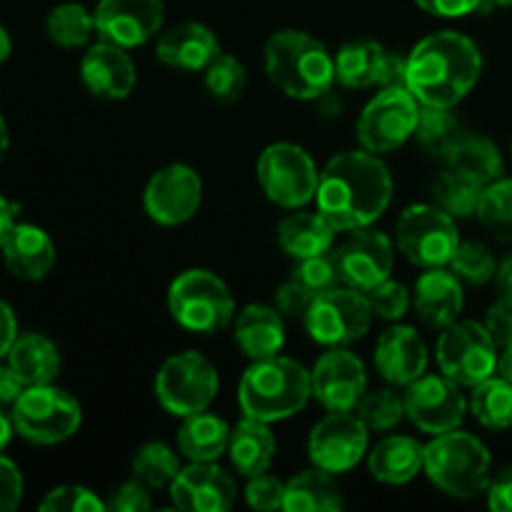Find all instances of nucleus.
Listing matches in <instances>:
<instances>
[{"instance_id":"72a5a7b5","label":"nucleus","mask_w":512,"mask_h":512,"mask_svg":"<svg viewBox=\"0 0 512 512\" xmlns=\"http://www.w3.org/2000/svg\"><path fill=\"white\" fill-rule=\"evenodd\" d=\"M343 508V493L330 473L315 468L295 475L285 483L283 510L288 512H333Z\"/></svg>"},{"instance_id":"ddd939ff","label":"nucleus","mask_w":512,"mask_h":512,"mask_svg":"<svg viewBox=\"0 0 512 512\" xmlns=\"http://www.w3.org/2000/svg\"><path fill=\"white\" fill-rule=\"evenodd\" d=\"M420 100L405 85L383 88L375 95L358 120V140L365 150L380 155L398 150L415 135Z\"/></svg>"},{"instance_id":"ea45409f","label":"nucleus","mask_w":512,"mask_h":512,"mask_svg":"<svg viewBox=\"0 0 512 512\" xmlns=\"http://www.w3.org/2000/svg\"><path fill=\"white\" fill-rule=\"evenodd\" d=\"M180 473L178 455L165 443H148L135 453L133 458V478L148 485L150 490L170 488L175 475Z\"/></svg>"},{"instance_id":"2f4dec72","label":"nucleus","mask_w":512,"mask_h":512,"mask_svg":"<svg viewBox=\"0 0 512 512\" xmlns=\"http://www.w3.org/2000/svg\"><path fill=\"white\" fill-rule=\"evenodd\" d=\"M8 363L25 385H48L60 373V353L53 340L40 333H25L15 338Z\"/></svg>"},{"instance_id":"37998d69","label":"nucleus","mask_w":512,"mask_h":512,"mask_svg":"<svg viewBox=\"0 0 512 512\" xmlns=\"http://www.w3.org/2000/svg\"><path fill=\"white\" fill-rule=\"evenodd\" d=\"M450 270L465 283L485 285L495 278L498 265H495V255L488 245L468 240V243L458 245L453 260H450Z\"/></svg>"},{"instance_id":"c756f323","label":"nucleus","mask_w":512,"mask_h":512,"mask_svg":"<svg viewBox=\"0 0 512 512\" xmlns=\"http://www.w3.org/2000/svg\"><path fill=\"white\" fill-rule=\"evenodd\" d=\"M338 230L323 213H295L278 225V243L290 258L305 260L333 248Z\"/></svg>"},{"instance_id":"4c0bfd02","label":"nucleus","mask_w":512,"mask_h":512,"mask_svg":"<svg viewBox=\"0 0 512 512\" xmlns=\"http://www.w3.org/2000/svg\"><path fill=\"white\" fill-rule=\"evenodd\" d=\"M48 38L60 48H83L95 30V15L80 3H63L48 15Z\"/></svg>"},{"instance_id":"a19ab883","label":"nucleus","mask_w":512,"mask_h":512,"mask_svg":"<svg viewBox=\"0 0 512 512\" xmlns=\"http://www.w3.org/2000/svg\"><path fill=\"white\" fill-rule=\"evenodd\" d=\"M248 75H245L243 63L228 53H218L213 63L205 68V90L210 98L218 103H235L245 93Z\"/></svg>"},{"instance_id":"aec40b11","label":"nucleus","mask_w":512,"mask_h":512,"mask_svg":"<svg viewBox=\"0 0 512 512\" xmlns=\"http://www.w3.org/2000/svg\"><path fill=\"white\" fill-rule=\"evenodd\" d=\"M235 480L215 463H193L170 483V500L178 510L223 512L235 503Z\"/></svg>"},{"instance_id":"cd10ccee","label":"nucleus","mask_w":512,"mask_h":512,"mask_svg":"<svg viewBox=\"0 0 512 512\" xmlns=\"http://www.w3.org/2000/svg\"><path fill=\"white\" fill-rule=\"evenodd\" d=\"M370 473L385 485H405L423 470L425 445L408 435H390L370 450Z\"/></svg>"},{"instance_id":"0e129e2a","label":"nucleus","mask_w":512,"mask_h":512,"mask_svg":"<svg viewBox=\"0 0 512 512\" xmlns=\"http://www.w3.org/2000/svg\"><path fill=\"white\" fill-rule=\"evenodd\" d=\"M10 55V35L5 33V28L0 25V63Z\"/></svg>"},{"instance_id":"e2e57ef3","label":"nucleus","mask_w":512,"mask_h":512,"mask_svg":"<svg viewBox=\"0 0 512 512\" xmlns=\"http://www.w3.org/2000/svg\"><path fill=\"white\" fill-rule=\"evenodd\" d=\"M8 145H10V138H8V125H5V120L0 118V163H3L5 153H8Z\"/></svg>"},{"instance_id":"b1692460","label":"nucleus","mask_w":512,"mask_h":512,"mask_svg":"<svg viewBox=\"0 0 512 512\" xmlns=\"http://www.w3.org/2000/svg\"><path fill=\"white\" fill-rule=\"evenodd\" d=\"M218 53V38L203 23L173 25L160 35L158 45H155V55L160 63H165L168 68L188 70V73L205 70Z\"/></svg>"},{"instance_id":"c9c22d12","label":"nucleus","mask_w":512,"mask_h":512,"mask_svg":"<svg viewBox=\"0 0 512 512\" xmlns=\"http://www.w3.org/2000/svg\"><path fill=\"white\" fill-rule=\"evenodd\" d=\"M470 410L480 425L488 430L512 428V383L505 378H493L478 383L470 395Z\"/></svg>"},{"instance_id":"9b49d317","label":"nucleus","mask_w":512,"mask_h":512,"mask_svg":"<svg viewBox=\"0 0 512 512\" xmlns=\"http://www.w3.org/2000/svg\"><path fill=\"white\" fill-rule=\"evenodd\" d=\"M305 330L310 338L328 348H343L363 338L373 323L368 293L355 288H335L330 293L318 295L308 313L303 315Z\"/></svg>"},{"instance_id":"09e8293b","label":"nucleus","mask_w":512,"mask_h":512,"mask_svg":"<svg viewBox=\"0 0 512 512\" xmlns=\"http://www.w3.org/2000/svg\"><path fill=\"white\" fill-rule=\"evenodd\" d=\"M105 508L113 512H143L150 510V488L140 480H130L115 488L110 498L105 500Z\"/></svg>"},{"instance_id":"dca6fc26","label":"nucleus","mask_w":512,"mask_h":512,"mask_svg":"<svg viewBox=\"0 0 512 512\" xmlns=\"http://www.w3.org/2000/svg\"><path fill=\"white\" fill-rule=\"evenodd\" d=\"M203 200V180L183 163L160 168L145 188V213L160 225H180L193 218Z\"/></svg>"},{"instance_id":"1a4fd4ad","label":"nucleus","mask_w":512,"mask_h":512,"mask_svg":"<svg viewBox=\"0 0 512 512\" xmlns=\"http://www.w3.org/2000/svg\"><path fill=\"white\" fill-rule=\"evenodd\" d=\"M395 233H398L400 253L425 270L450 265L460 245L455 218L438 205L418 203L405 208L395 225Z\"/></svg>"},{"instance_id":"052dcab7","label":"nucleus","mask_w":512,"mask_h":512,"mask_svg":"<svg viewBox=\"0 0 512 512\" xmlns=\"http://www.w3.org/2000/svg\"><path fill=\"white\" fill-rule=\"evenodd\" d=\"M15 433V425H13V415H5L3 405H0V453H3L5 448H8L10 438H13Z\"/></svg>"},{"instance_id":"79ce46f5","label":"nucleus","mask_w":512,"mask_h":512,"mask_svg":"<svg viewBox=\"0 0 512 512\" xmlns=\"http://www.w3.org/2000/svg\"><path fill=\"white\" fill-rule=\"evenodd\" d=\"M358 418L368 425V430H393L405 415V400L400 398L395 390H370L360 398L358 403Z\"/></svg>"},{"instance_id":"f03ea898","label":"nucleus","mask_w":512,"mask_h":512,"mask_svg":"<svg viewBox=\"0 0 512 512\" xmlns=\"http://www.w3.org/2000/svg\"><path fill=\"white\" fill-rule=\"evenodd\" d=\"M483 70L480 48L463 33L440 30L420 40L408 55V85L420 105L453 108L478 83Z\"/></svg>"},{"instance_id":"680f3d73","label":"nucleus","mask_w":512,"mask_h":512,"mask_svg":"<svg viewBox=\"0 0 512 512\" xmlns=\"http://www.w3.org/2000/svg\"><path fill=\"white\" fill-rule=\"evenodd\" d=\"M498 375L512 383V348H503V355L498 358Z\"/></svg>"},{"instance_id":"2eb2a0df","label":"nucleus","mask_w":512,"mask_h":512,"mask_svg":"<svg viewBox=\"0 0 512 512\" xmlns=\"http://www.w3.org/2000/svg\"><path fill=\"white\" fill-rule=\"evenodd\" d=\"M405 415L418 430L440 435L455 430L465 418V403L460 385L448 375H420L405 388Z\"/></svg>"},{"instance_id":"20e7f679","label":"nucleus","mask_w":512,"mask_h":512,"mask_svg":"<svg viewBox=\"0 0 512 512\" xmlns=\"http://www.w3.org/2000/svg\"><path fill=\"white\" fill-rule=\"evenodd\" d=\"M310 395H313L310 370H305L298 360L280 358V355L253 360V365L243 373L238 390L243 413L263 423L293 418L308 405Z\"/></svg>"},{"instance_id":"a18cd8bd","label":"nucleus","mask_w":512,"mask_h":512,"mask_svg":"<svg viewBox=\"0 0 512 512\" xmlns=\"http://www.w3.org/2000/svg\"><path fill=\"white\" fill-rule=\"evenodd\" d=\"M45 512H103L105 500H100L93 490L83 485H63V488L50 490L40 503Z\"/></svg>"},{"instance_id":"473e14b6","label":"nucleus","mask_w":512,"mask_h":512,"mask_svg":"<svg viewBox=\"0 0 512 512\" xmlns=\"http://www.w3.org/2000/svg\"><path fill=\"white\" fill-rule=\"evenodd\" d=\"M385 53H388V48H383L378 40H350L335 55V80L345 88L380 85Z\"/></svg>"},{"instance_id":"8fccbe9b","label":"nucleus","mask_w":512,"mask_h":512,"mask_svg":"<svg viewBox=\"0 0 512 512\" xmlns=\"http://www.w3.org/2000/svg\"><path fill=\"white\" fill-rule=\"evenodd\" d=\"M418 8L438 18H463L470 13H490L495 8L490 0H415Z\"/></svg>"},{"instance_id":"13d9d810","label":"nucleus","mask_w":512,"mask_h":512,"mask_svg":"<svg viewBox=\"0 0 512 512\" xmlns=\"http://www.w3.org/2000/svg\"><path fill=\"white\" fill-rule=\"evenodd\" d=\"M15 210L18 208L0 195V248H3L5 238H8L10 230H13L15 225Z\"/></svg>"},{"instance_id":"9d476101","label":"nucleus","mask_w":512,"mask_h":512,"mask_svg":"<svg viewBox=\"0 0 512 512\" xmlns=\"http://www.w3.org/2000/svg\"><path fill=\"white\" fill-rule=\"evenodd\" d=\"M440 373L458 385L475 388L498 370V345L475 320H455L438 338Z\"/></svg>"},{"instance_id":"bf43d9fd","label":"nucleus","mask_w":512,"mask_h":512,"mask_svg":"<svg viewBox=\"0 0 512 512\" xmlns=\"http://www.w3.org/2000/svg\"><path fill=\"white\" fill-rule=\"evenodd\" d=\"M495 280H498V288L503 295H512V255L508 260H503L495 273Z\"/></svg>"},{"instance_id":"603ef678","label":"nucleus","mask_w":512,"mask_h":512,"mask_svg":"<svg viewBox=\"0 0 512 512\" xmlns=\"http://www.w3.org/2000/svg\"><path fill=\"white\" fill-rule=\"evenodd\" d=\"M485 328L493 335L495 345L500 348H512V295H503L498 303L490 305Z\"/></svg>"},{"instance_id":"3c124183","label":"nucleus","mask_w":512,"mask_h":512,"mask_svg":"<svg viewBox=\"0 0 512 512\" xmlns=\"http://www.w3.org/2000/svg\"><path fill=\"white\" fill-rule=\"evenodd\" d=\"M313 300V295H310L293 275H290V278L280 285L278 293H275V305H278L280 313L288 315V318H303V315L308 313L310 305H313Z\"/></svg>"},{"instance_id":"5fc2aeb1","label":"nucleus","mask_w":512,"mask_h":512,"mask_svg":"<svg viewBox=\"0 0 512 512\" xmlns=\"http://www.w3.org/2000/svg\"><path fill=\"white\" fill-rule=\"evenodd\" d=\"M488 505L495 512H512V468L503 470L495 480L488 485Z\"/></svg>"},{"instance_id":"393cba45","label":"nucleus","mask_w":512,"mask_h":512,"mask_svg":"<svg viewBox=\"0 0 512 512\" xmlns=\"http://www.w3.org/2000/svg\"><path fill=\"white\" fill-rule=\"evenodd\" d=\"M3 260L15 278L40 280L53 270L55 245L43 228L15 223L3 243Z\"/></svg>"},{"instance_id":"6e6552de","label":"nucleus","mask_w":512,"mask_h":512,"mask_svg":"<svg viewBox=\"0 0 512 512\" xmlns=\"http://www.w3.org/2000/svg\"><path fill=\"white\" fill-rule=\"evenodd\" d=\"M218 395V370L195 350L173 355L155 375V398L170 415L203 413Z\"/></svg>"},{"instance_id":"f8f14e48","label":"nucleus","mask_w":512,"mask_h":512,"mask_svg":"<svg viewBox=\"0 0 512 512\" xmlns=\"http://www.w3.org/2000/svg\"><path fill=\"white\" fill-rule=\"evenodd\" d=\"M258 180L280 208H303L318 195L320 173L300 145L273 143L260 155Z\"/></svg>"},{"instance_id":"39448f33","label":"nucleus","mask_w":512,"mask_h":512,"mask_svg":"<svg viewBox=\"0 0 512 512\" xmlns=\"http://www.w3.org/2000/svg\"><path fill=\"white\" fill-rule=\"evenodd\" d=\"M490 465L493 460L488 448L475 435L458 428L433 435V443L425 445L423 470L450 498L473 500L485 493L490 485Z\"/></svg>"},{"instance_id":"bb28decb","label":"nucleus","mask_w":512,"mask_h":512,"mask_svg":"<svg viewBox=\"0 0 512 512\" xmlns=\"http://www.w3.org/2000/svg\"><path fill=\"white\" fill-rule=\"evenodd\" d=\"M270 423L255 420L245 415L233 430H230L228 455L233 468L243 478H255L260 473H268L275 458V435L270 433Z\"/></svg>"},{"instance_id":"de8ad7c7","label":"nucleus","mask_w":512,"mask_h":512,"mask_svg":"<svg viewBox=\"0 0 512 512\" xmlns=\"http://www.w3.org/2000/svg\"><path fill=\"white\" fill-rule=\"evenodd\" d=\"M245 498H248L250 508L255 510H278L283 508L285 483L273 478V475L260 473L255 478H250L248 488H245Z\"/></svg>"},{"instance_id":"864d4df0","label":"nucleus","mask_w":512,"mask_h":512,"mask_svg":"<svg viewBox=\"0 0 512 512\" xmlns=\"http://www.w3.org/2000/svg\"><path fill=\"white\" fill-rule=\"evenodd\" d=\"M23 500V475L13 460L0 455V512L15 510Z\"/></svg>"},{"instance_id":"c03bdc74","label":"nucleus","mask_w":512,"mask_h":512,"mask_svg":"<svg viewBox=\"0 0 512 512\" xmlns=\"http://www.w3.org/2000/svg\"><path fill=\"white\" fill-rule=\"evenodd\" d=\"M293 278L298 280L313 298L330 293V290L340 288V283H343L338 258H335V253H330V250L323 255H315V258L300 260L298 268L293 270Z\"/></svg>"},{"instance_id":"c85d7f7f","label":"nucleus","mask_w":512,"mask_h":512,"mask_svg":"<svg viewBox=\"0 0 512 512\" xmlns=\"http://www.w3.org/2000/svg\"><path fill=\"white\" fill-rule=\"evenodd\" d=\"M443 160L450 170H458L483 185L495 183L503 175V155H500L498 145L485 135L470 133V130H463L455 138Z\"/></svg>"},{"instance_id":"a211bd4d","label":"nucleus","mask_w":512,"mask_h":512,"mask_svg":"<svg viewBox=\"0 0 512 512\" xmlns=\"http://www.w3.org/2000/svg\"><path fill=\"white\" fill-rule=\"evenodd\" d=\"M335 258H338L343 283L360 293H370L375 285L388 280L393 273L395 250L388 235L368 225V228L353 230L350 238L338 248Z\"/></svg>"},{"instance_id":"412c9836","label":"nucleus","mask_w":512,"mask_h":512,"mask_svg":"<svg viewBox=\"0 0 512 512\" xmlns=\"http://www.w3.org/2000/svg\"><path fill=\"white\" fill-rule=\"evenodd\" d=\"M80 78L98 98L123 100L135 88V65L125 48L100 40L80 60Z\"/></svg>"},{"instance_id":"7c9ffc66","label":"nucleus","mask_w":512,"mask_h":512,"mask_svg":"<svg viewBox=\"0 0 512 512\" xmlns=\"http://www.w3.org/2000/svg\"><path fill=\"white\" fill-rule=\"evenodd\" d=\"M230 425L218 415L195 413L185 418L178 430V448L190 463H213L220 455L228 453Z\"/></svg>"},{"instance_id":"6e6d98bb","label":"nucleus","mask_w":512,"mask_h":512,"mask_svg":"<svg viewBox=\"0 0 512 512\" xmlns=\"http://www.w3.org/2000/svg\"><path fill=\"white\" fill-rule=\"evenodd\" d=\"M28 385L20 380V375L15 373L13 368L8 365H0V405H13L15 400L23 395V390Z\"/></svg>"},{"instance_id":"7ed1b4c3","label":"nucleus","mask_w":512,"mask_h":512,"mask_svg":"<svg viewBox=\"0 0 512 512\" xmlns=\"http://www.w3.org/2000/svg\"><path fill=\"white\" fill-rule=\"evenodd\" d=\"M265 70L295 100H318L335 83V58L305 30H278L265 43Z\"/></svg>"},{"instance_id":"69168bd1","label":"nucleus","mask_w":512,"mask_h":512,"mask_svg":"<svg viewBox=\"0 0 512 512\" xmlns=\"http://www.w3.org/2000/svg\"><path fill=\"white\" fill-rule=\"evenodd\" d=\"M490 3H493L495 8H510L512 0H490Z\"/></svg>"},{"instance_id":"f3484780","label":"nucleus","mask_w":512,"mask_h":512,"mask_svg":"<svg viewBox=\"0 0 512 512\" xmlns=\"http://www.w3.org/2000/svg\"><path fill=\"white\" fill-rule=\"evenodd\" d=\"M310 383L318 403L330 413H348L358 408L368 393V375L363 360L345 348H333L310 370Z\"/></svg>"},{"instance_id":"5701e85b","label":"nucleus","mask_w":512,"mask_h":512,"mask_svg":"<svg viewBox=\"0 0 512 512\" xmlns=\"http://www.w3.org/2000/svg\"><path fill=\"white\" fill-rule=\"evenodd\" d=\"M463 280L453 270L428 268L413 290V308L430 328H448L463 310Z\"/></svg>"},{"instance_id":"4d7b16f0","label":"nucleus","mask_w":512,"mask_h":512,"mask_svg":"<svg viewBox=\"0 0 512 512\" xmlns=\"http://www.w3.org/2000/svg\"><path fill=\"white\" fill-rule=\"evenodd\" d=\"M15 338H18V323H15V315L10 310V305L5 300H0V358L10 353Z\"/></svg>"},{"instance_id":"f257e3e1","label":"nucleus","mask_w":512,"mask_h":512,"mask_svg":"<svg viewBox=\"0 0 512 512\" xmlns=\"http://www.w3.org/2000/svg\"><path fill=\"white\" fill-rule=\"evenodd\" d=\"M315 198L335 230L368 228L388 210L393 175L370 150H345L323 168Z\"/></svg>"},{"instance_id":"4468645a","label":"nucleus","mask_w":512,"mask_h":512,"mask_svg":"<svg viewBox=\"0 0 512 512\" xmlns=\"http://www.w3.org/2000/svg\"><path fill=\"white\" fill-rule=\"evenodd\" d=\"M368 425L348 413H328L308 438V455L315 468L330 475L348 473L368 453Z\"/></svg>"},{"instance_id":"f704fd0d","label":"nucleus","mask_w":512,"mask_h":512,"mask_svg":"<svg viewBox=\"0 0 512 512\" xmlns=\"http://www.w3.org/2000/svg\"><path fill=\"white\" fill-rule=\"evenodd\" d=\"M483 190V183L448 168L435 178L433 200L440 210H445L453 218H470V215H478Z\"/></svg>"},{"instance_id":"4be33fe9","label":"nucleus","mask_w":512,"mask_h":512,"mask_svg":"<svg viewBox=\"0 0 512 512\" xmlns=\"http://www.w3.org/2000/svg\"><path fill=\"white\" fill-rule=\"evenodd\" d=\"M375 365L390 385L408 388L420 375H425L428 350L423 338L410 325H393L380 335L375 345Z\"/></svg>"},{"instance_id":"6ab92c4d","label":"nucleus","mask_w":512,"mask_h":512,"mask_svg":"<svg viewBox=\"0 0 512 512\" xmlns=\"http://www.w3.org/2000/svg\"><path fill=\"white\" fill-rule=\"evenodd\" d=\"M163 0H100L95 8V33L100 40L138 48L163 25Z\"/></svg>"},{"instance_id":"49530a36","label":"nucleus","mask_w":512,"mask_h":512,"mask_svg":"<svg viewBox=\"0 0 512 512\" xmlns=\"http://www.w3.org/2000/svg\"><path fill=\"white\" fill-rule=\"evenodd\" d=\"M370 308L373 315L383 320H400L410 310V293L403 283H395V280H383L380 285H375L368 293Z\"/></svg>"},{"instance_id":"0eeeda50","label":"nucleus","mask_w":512,"mask_h":512,"mask_svg":"<svg viewBox=\"0 0 512 512\" xmlns=\"http://www.w3.org/2000/svg\"><path fill=\"white\" fill-rule=\"evenodd\" d=\"M15 433L35 445H58L73 438L83 423L78 400L65 390L48 385H30L13 403Z\"/></svg>"},{"instance_id":"e433bc0d","label":"nucleus","mask_w":512,"mask_h":512,"mask_svg":"<svg viewBox=\"0 0 512 512\" xmlns=\"http://www.w3.org/2000/svg\"><path fill=\"white\" fill-rule=\"evenodd\" d=\"M463 133L458 115L453 108H440V105H420L418 125H415V140L420 148L433 158H445L455 138Z\"/></svg>"},{"instance_id":"a878e982","label":"nucleus","mask_w":512,"mask_h":512,"mask_svg":"<svg viewBox=\"0 0 512 512\" xmlns=\"http://www.w3.org/2000/svg\"><path fill=\"white\" fill-rule=\"evenodd\" d=\"M235 343L250 360L273 358L285 345L283 313L270 305H248L235 318Z\"/></svg>"},{"instance_id":"58836bf2","label":"nucleus","mask_w":512,"mask_h":512,"mask_svg":"<svg viewBox=\"0 0 512 512\" xmlns=\"http://www.w3.org/2000/svg\"><path fill=\"white\" fill-rule=\"evenodd\" d=\"M478 218L500 243L512 245V180L498 178L495 183L485 185Z\"/></svg>"},{"instance_id":"423d86ee","label":"nucleus","mask_w":512,"mask_h":512,"mask_svg":"<svg viewBox=\"0 0 512 512\" xmlns=\"http://www.w3.org/2000/svg\"><path fill=\"white\" fill-rule=\"evenodd\" d=\"M168 310L190 333H218L235 318V300L228 285L203 268L185 270L168 290Z\"/></svg>"}]
</instances>
